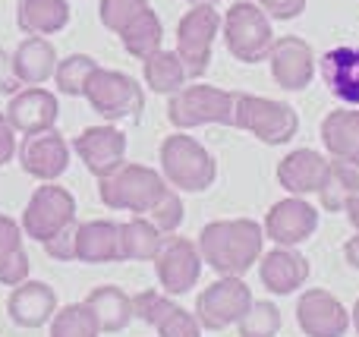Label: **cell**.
Masks as SVG:
<instances>
[{"label":"cell","instance_id":"obj_1","mask_svg":"<svg viewBox=\"0 0 359 337\" xmlns=\"http://www.w3.org/2000/svg\"><path fill=\"white\" fill-rule=\"evenodd\" d=\"M198 252L202 262L221 277H243L262 259L265 231L252 218L211 221L198 233Z\"/></svg>","mask_w":359,"mask_h":337},{"label":"cell","instance_id":"obj_2","mask_svg":"<svg viewBox=\"0 0 359 337\" xmlns=\"http://www.w3.org/2000/svg\"><path fill=\"white\" fill-rule=\"evenodd\" d=\"M98 19L107 32L120 38L123 50L136 60H145L161 48L164 25L149 0H101Z\"/></svg>","mask_w":359,"mask_h":337},{"label":"cell","instance_id":"obj_3","mask_svg":"<svg viewBox=\"0 0 359 337\" xmlns=\"http://www.w3.org/2000/svg\"><path fill=\"white\" fill-rule=\"evenodd\" d=\"M170 183L164 180L161 170L145 167V164H120L114 174L98 180V199L104 202L111 212H133V214H149L151 208L161 202Z\"/></svg>","mask_w":359,"mask_h":337},{"label":"cell","instance_id":"obj_4","mask_svg":"<svg viewBox=\"0 0 359 337\" xmlns=\"http://www.w3.org/2000/svg\"><path fill=\"white\" fill-rule=\"evenodd\" d=\"M161 174L180 193H205L208 186H215L217 164L198 139L180 130L161 142Z\"/></svg>","mask_w":359,"mask_h":337},{"label":"cell","instance_id":"obj_5","mask_svg":"<svg viewBox=\"0 0 359 337\" xmlns=\"http://www.w3.org/2000/svg\"><path fill=\"white\" fill-rule=\"evenodd\" d=\"M221 35L230 57L240 63H249V67L268 60V50L274 44L271 16L259 4H249V0H240V4H233L224 13Z\"/></svg>","mask_w":359,"mask_h":337},{"label":"cell","instance_id":"obj_6","mask_svg":"<svg viewBox=\"0 0 359 337\" xmlns=\"http://www.w3.org/2000/svg\"><path fill=\"white\" fill-rule=\"evenodd\" d=\"M82 98L88 101L98 117H104L107 123H117V120H133L139 123L145 111V92L133 76L120 73V69H104L95 67L92 76L86 82V92Z\"/></svg>","mask_w":359,"mask_h":337},{"label":"cell","instance_id":"obj_7","mask_svg":"<svg viewBox=\"0 0 359 337\" xmlns=\"http://www.w3.org/2000/svg\"><path fill=\"white\" fill-rule=\"evenodd\" d=\"M233 126L249 132V136H255L265 145H287L299 130V114L287 101L236 92Z\"/></svg>","mask_w":359,"mask_h":337},{"label":"cell","instance_id":"obj_8","mask_svg":"<svg viewBox=\"0 0 359 337\" xmlns=\"http://www.w3.org/2000/svg\"><path fill=\"white\" fill-rule=\"evenodd\" d=\"M233 104L236 92L217 85H183L170 95L168 120L177 130H196V126H233Z\"/></svg>","mask_w":359,"mask_h":337},{"label":"cell","instance_id":"obj_9","mask_svg":"<svg viewBox=\"0 0 359 337\" xmlns=\"http://www.w3.org/2000/svg\"><path fill=\"white\" fill-rule=\"evenodd\" d=\"M217 35H221V13L215 10V4L192 6L177 22V54L189 79H202L208 73Z\"/></svg>","mask_w":359,"mask_h":337},{"label":"cell","instance_id":"obj_10","mask_svg":"<svg viewBox=\"0 0 359 337\" xmlns=\"http://www.w3.org/2000/svg\"><path fill=\"white\" fill-rule=\"evenodd\" d=\"M76 227V199L69 195V189L57 186V183H44L32 193L29 205L22 212V231L25 237L48 243V240L60 237V233Z\"/></svg>","mask_w":359,"mask_h":337},{"label":"cell","instance_id":"obj_11","mask_svg":"<svg viewBox=\"0 0 359 337\" xmlns=\"http://www.w3.org/2000/svg\"><path fill=\"white\" fill-rule=\"evenodd\" d=\"M252 306V290L243 277H221L205 287L196 300V319L208 331H224L236 325Z\"/></svg>","mask_w":359,"mask_h":337},{"label":"cell","instance_id":"obj_12","mask_svg":"<svg viewBox=\"0 0 359 337\" xmlns=\"http://www.w3.org/2000/svg\"><path fill=\"white\" fill-rule=\"evenodd\" d=\"M202 252L186 237H164L161 249L155 256V275L158 284L168 296H183L198 284L202 275Z\"/></svg>","mask_w":359,"mask_h":337},{"label":"cell","instance_id":"obj_13","mask_svg":"<svg viewBox=\"0 0 359 337\" xmlns=\"http://www.w3.org/2000/svg\"><path fill=\"white\" fill-rule=\"evenodd\" d=\"M268 67H271L274 85H280L284 92H306L316 79L318 60L306 38L280 35L274 38L271 50H268Z\"/></svg>","mask_w":359,"mask_h":337},{"label":"cell","instance_id":"obj_14","mask_svg":"<svg viewBox=\"0 0 359 337\" xmlns=\"http://www.w3.org/2000/svg\"><path fill=\"white\" fill-rule=\"evenodd\" d=\"M262 231L278 246H299L318 231V208L303 195H287L268 208Z\"/></svg>","mask_w":359,"mask_h":337},{"label":"cell","instance_id":"obj_15","mask_svg":"<svg viewBox=\"0 0 359 337\" xmlns=\"http://www.w3.org/2000/svg\"><path fill=\"white\" fill-rule=\"evenodd\" d=\"M297 325L306 337H344L350 331V312L328 290H303L297 300Z\"/></svg>","mask_w":359,"mask_h":337},{"label":"cell","instance_id":"obj_16","mask_svg":"<svg viewBox=\"0 0 359 337\" xmlns=\"http://www.w3.org/2000/svg\"><path fill=\"white\" fill-rule=\"evenodd\" d=\"M73 151L92 177H107L126 161V136L120 130L107 126H86L73 139Z\"/></svg>","mask_w":359,"mask_h":337},{"label":"cell","instance_id":"obj_17","mask_svg":"<svg viewBox=\"0 0 359 337\" xmlns=\"http://www.w3.org/2000/svg\"><path fill=\"white\" fill-rule=\"evenodd\" d=\"M19 164L29 177L41 183H54L69 167V145L57 130L32 132L19 145Z\"/></svg>","mask_w":359,"mask_h":337},{"label":"cell","instance_id":"obj_18","mask_svg":"<svg viewBox=\"0 0 359 337\" xmlns=\"http://www.w3.org/2000/svg\"><path fill=\"white\" fill-rule=\"evenodd\" d=\"M4 114L13 123V130L22 132V136H32V132L54 130L60 104H57L54 92H48V88H41V85H29L13 95L10 107H6Z\"/></svg>","mask_w":359,"mask_h":337},{"label":"cell","instance_id":"obj_19","mask_svg":"<svg viewBox=\"0 0 359 337\" xmlns=\"http://www.w3.org/2000/svg\"><path fill=\"white\" fill-rule=\"evenodd\" d=\"M309 259L297 252L293 246H278L271 252H262L259 259V277L268 294L290 296L309 281Z\"/></svg>","mask_w":359,"mask_h":337},{"label":"cell","instance_id":"obj_20","mask_svg":"<svg viewBox=\"0 0 359 337\" xmlns=\"http://www.w3.org/2000/svg\"><path fill=\"white\" fill-rule=\"evenodd\" d=\"M6 312L10 322L19 328H41L54 319L57 312V296L50 284L44 281H22L13 287L10 300H6Z\"/></svg>","mask_w":359,"mask_h":337},{"label":"cell","instance_id":"obj_21","mask_svg":"<svg viewBox=\"0 0 359 337\" xmlns=\"http://www.w3.org/2000/svg\"><path fill=\"white\" fill-rule=\"evenodd\" d=\"M318 69H322V82L337 101H344L347 107H359V48L341 44V48L325 50Z\"/></svg>","mask_w":359,"mask_h":337},{"label":"cell","instance_id":"obj_22","mask_svg":"<svg viewBox=\"0 0 359 337\" xmlns=\"http://www.w3.org/2000/svg\"><path fill=\"white\" fill-rule=\"evenodd\" d=\"M328 158L316 149H297L290 155L280 158L278 164V183L287 189L290 195H309L318 193L328 174Z\"/></svg>","mask_w":359,"mask_h":337},{"label":"cell","instance_id":"obj_23","mask_svg":"<svg viewBox=\"0 0 359 337\" xmlns=\"http://www.w3.org/2000/svg\"><path fill=\"white\" fill-rule=\"evenodd\" d=\"M318 132H322V145L328 151V158L359 167V111L356 107L344 104L337 111H328Z\"/></svg>","mask_w":359,"mask_h":337},{"label":"cell","instance_id":"obj_24","mask_svg":"<svg viewBox=\"0 0 359 337\" xmlns=\"http://www.w3.org/2000/svg\"><path fill=\"white\" fill-rule=\"evenodd\" d=\"M73 249H76V262H86V265L123 262L120 224H114V221H86V224H76Z\"/></svg>","mask_w":359,"mask_h":337},{"label":"cell","instance_id":"obj_25","mask_svg":"<svg viewBox=\"0 0 359 337\" xmlns=\"http://www.w3.org/2000/svg\"><path fill=\"white\" fill-rule=\"evenodd\" d=\"M13 69H16L22 85H44L48 79H54V69H57L54 44L41 35L22 38L19 48L13 50Z\"/></svg>","mask_w":359,"mask_h":337},{"label":"cell","instance_id":"obj_26","mask_svg":"<svg viewBox=\"0 0 359 337\" xmlns=\"http://www.w3.org/2000/svg\"><path fill=\"white\" fill-rule=\"evenodd\" d=\"M16 25L25 35H57L69 25V4L67 0H19Z\"/></svg>","mask_w":359,"mask_h":337},{"label":"cell","instance_id":"obj_27","mask_svg":"<svg viewBox=\"0 0 359 337\" xmlns=\"http://www.w3.org/2000/svg\"><path fill=\"white\" fill-rule=\"evenodd\" d=\"M86 306L92 309L95 322L104 334H117L130 325L136 315H133V296H126L120 287L114 284H104V287H95L92 294L86 296Z\"/></svg>","mask_w":359,"mask_h":337},{"label":"cell","instance_id":"obj_28","mask_svg":"<svg viewBox=\"0 0 359 337\" xmlns=\"http://www.w3.org/2000/svg\"><path fill=\"white\" fill-rule=\"evenodd\" d=\"M25 277H29V256L22 249V227L10 214H0V284L16 287Z\"/></svg>","mask_w":359,"mask_h":337},{"label":"cell","instance_id":"obj_29","mask_svg":"<svg viewBox=\"0 0 359 337\" xmlns=\"http://www.w3.org/2000/svg\"><path fill=\"white\" fill-rule=\"evenodd\" d=\"M161 243H164V233L158 231L145 214H136L133 221L120 224V249H123V262H155Z\"/></svg>","mask_w":359,"mask_h":337},{"label":"cell","instance_id":"obj_30","mask_svg":"<svg viewBox=\"0 0 359 337\" xmlns=\"http://www.w3.org/2000/svg\"><path fill=\"white\" fill-rule=\"evenodd\" d=\"M142 76H145V85L151 88L155 95H174L180 88L186 85V67L183 60H180L177 50H164L158 48L151 57H145L142 60Z\"/></svg>","mask_w":359,"mask_h":337},{"label":"cell","instance_id":"obj_31","mask_svg":"<svg viewBox=\"0 0 359 337\" xmlns=\"http://www.w3.org/2000/svg\"><path fill=\"white\" fill-rule=\"evenodd\" d=\"M356 186H359V167L331 158L328 174H325V183H322V189H318L322 212H344V205H347V199L353 195Z\"/></svg>","mask_w":359,"mask_h":337},{"label":"cell","instance_id":"obj_32","mask_svg":"<svg viewBox=\"0 0 359 337\" xmlns=\"http://www.w3.org/2000/svg\"><path fill=\"white\" fill-rule=\"evenodd\" d=\"M98 67L92 54H69L63 60H57V69H54V82L60 88V95L67 98H79L86 92V82L92 76V69Z\"/></svg>","mask_w":359,"mask_h":337},{"label":"cell","instance_id":"obj_33","mask_svg":"<svg viewBox=\"0 0 359 337\" xmlns=\"http://www.w3.org/2000/svg\"><path fill=\"white\" fill-rule=\"evenodd\" d=\"M101 328L86 303H69L50 319V337H98Z\"/></svg>","mask_w":359,"mask_h":337},{"label":"cell","instance_id":"obj_34","mask_svg":"<svg viewBox=\"0 0 359 337\" xmlns=\"http://www.w3.org/2000/svg\"><path fill=\"white\" fill-rule=\"evenodd\" d=\"M240 328V337H278L280 331V309L268 300H252L249 312L236 322Z\"/></svg>","mask_w":359,"mask_h":337},{"label":"cell","instance_id":"obj_35","mask_svg":"<svg viewBox=\"0 0 359 337\" xmlns=\"http://www.w3.org/2000/svg\"><path fill=\"white\" fill-rule=\"evenodd\" d=\"M158 337H202V325L192 312H186L183 306H170L168 312L161 315V322L155 325Z\"/></svg>","mask_w":359,"mask_h":337},{"label":"cell","instance_id":"obj_36","mask_svg":"<svg viewBox=\"0 0 359 337\" xmlns=\"http://www.w3.org/2000/svg\"><path fill=\"white\" fill-rule=\"evenodd\" d=\"M145 218H149L161 233H174L177 227L183 224V202H180L177 189H174V186H168V193L161 195V202H158V205L151 208V212L145 214Z\"/></svg>","mask_w":359,"mask_h":337},{"label":"cell","instance_id":"obj_37","mask_svg":"<svg viewBox=\"0 0 359 337\" xmlns=\"http://www.w3.org/2000/svg\"><path fill=\"white\" fill-rule=\"evenodd\" d=\"M170 306H174V303H170V296L168 294H158V290H142V294L133 296V315H136V319H142L145 325H151V328L161 322V315L168 312Z\"/></svg>","mask_w":359,"mask_h":337},{"label":"cell","instance_id":"obj_38","mask_svg":"<svg viewBox=\"0 0 359 337\" xmlns=\"http://www.w3.org/2000/svg\"><path fill=\"white\" fill-rule=\"evenodd\" d=\"M255 4H259L271 19L290 22V19L303 16V13H306V4H309V0H255Z\"/></svg>","mask_w":359,"mask_h":337},{"label":"cell","instance_id":"obj_39","mask_svg":"<svg viewBox=\"0 0 359 337\" xmlns=\"http://www.w3.org/2000/svg\"><path fill=\"white\" fill-rule=\"evenodd\" d=\"M22 88V82H19L16 69H13V57L6 54L4 48H0V95H6V98H13V95Z\"/></svg>","mask_w":359,"mask_h":337},{"label":"cell","instance_id":"obj_40","mask_svg":"<svg viewBox=\"0 0 359 337\" xmlns=\"http://www.w3.org/2000/svg\"><path fill=\"white\" fill-rule=\"evenodd\" d=\"M13 155H16V130H13V123L6 120V114L0 111V167L10 164Z\"/></svg>","mask_w":359,"mask_h":337},{"label":"cell","instance_id":"obj_41","mask_svg":"<svg viewBox=\"0 0 359 337\" xmlns=\"http://www.w3.org/2000/svg\"><path fill=\"white\" fill-rule=\"evenodd\" d=\"M344 259H347L350 268L359 271V231H356V237H350L347 243H344Z\"/></svg>","mask_w":359,"mask_h":337},{"label":"cell","instance_id":"obj_42","mask_svg":"<svg viewBox=\"0 0 359 337\" xmlns=\"http://www.w3.org/2000/svg\"><path fill=\"white\" fill-rule=\"evenodd\" d=\"M344 212H347V221L353 231H359V186L353 189V195L347 199V205H344Z\"/></svg>","mask_w":359,"mask_h":337},{"label":"cell","instance_id":"obj_43","mask_svg":"<svg viewBox=\"0 0 359 337\" xmlns=\"http://www.w3.org/2000/svg\"><path fill=\"white\" fill-rule=\"evenodd\" d=\"M350 325H353L356 334H359V300L353 303V309H350Z\"/></svg>","mask_w":359,"mask_h":337},{"label":"cell","instance_id":"obj_44","mask_svg":"<svg viewBox=\"0 0 359 337\" xmlns=\"http://www.w3.org/2000/svg\"><path fill=\"white\" fill-rule=\"evenodd\" d=\"M183 4H189V6H198V4H217V0H183Z\"/></svg>","mask_w":359,"mask_h":337}]
</instances>
